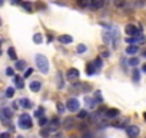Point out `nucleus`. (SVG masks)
Listing matches in <instances>:
<instances>
[{"label": "nucleus", "instance_id": "obj_13", "mask_svg": "<svg viewBox=\"0 0 146 138\" xmlns=\"http://www.w3.org/2000/svg\"><path fill=\"white\" fill-rule=\"evenodd\" d=\"M59 125H60V121H59V118H53V119L49 122V125H47V129H49V131H57Z\"/></svg>", "mask_w": 146, "mask_h": 138}, {"label": "nucleus", "instance_id": "obj_40", "mask_svg": "<svg viewBox=\"0 0 146 138\" xmlns=\"http://www.w3.org/2000/svg\"><path fill=\"white\" fill-rule=\"evenodd\" d=\"M6 75H7V76H13V75H15L13 68H7V69H6Z\"/></svg>", "mask_w": 146, "mask_h": 138}, {"label": "nucleus", "instance_id": "obj_3", "mask_svg": "<svg viewBox=\"0 0 146 138\" xmlns=\"http://www.w3.org/2000/svg\"><path fill=\"white\" fill-rule=\"evenodd\" d=\"M66 108H67V111H70V112H78L79 108H80L79 99H76V98H69L67 102H66Z\"/></svg>", "mask_w": 146, "mask_h": 138}, {"label": "nucleus", "instance_id": "obj_29", "mask_svg": "<svg viewBox=\"0 0 146 138\" xmlns=\"http://www.w3.org/2000/svg\"><path fill=\"white\" fill-rule=\"evenodd\" d=\"M56 79H57V88H59V89H62V88L64 86V84H63V79H62V74H60V72L57 74Z\"/></svg>", "mask_w": 146, "mask_h": 138}, {"label": "nucleus", "instance_id": "obj_41", "mask_svg": "<svg viewBox=\"0 0 146 138\" xmlns=\"http://www.w3.org/2000/svg\"><path fill=\"white\" fill-rule=\"evenodd\" d=\"M32 72H33V69H32V68H27L26 72H25V78H29V76L32 75Z\"/></svg>", "mask_w": 146, "mask_h": 138}, {"label": "nucleus", "instance_id": "obj_17", "mask_svg": "<svg viewBox=\"0 0 146 138\" xmlns=\"http://www.w3.org/2000/svg\"><path fill=\"white\" fill-rule=\"evenodd\" d=\"M59 42L67 45V43H72V42H73V38L69 36V35H62V36H59Z\"/></svg>", "mask_w": 146, "mask_h": 138}, {"label": "nucleus", "instance_id": "obj_31", "mask_svg": "<svg viewBox=\"0 0 146 138\" xmlns=\"http://www.w3.org/2000/svg\"><path fill=\"white\" fill-rule=\"evenodd\" d=\"M129 65L133 66V68H136V66L139 65V59H137V58H130V59H129Z\"/></svg>", "mask_w": 146, "mask_h": 138}, {"label": "nucleus", "instance_id": "obj_21", "mask_svg": "<svg viewBox=\"0 0 146 138\" xmlns=\"http://www.w3.org/2000/svg\"><path fill=\"white\" fill-rule=\"evenodd\" d=\"M7 55H9V58H10L12 60H17V55H16V50H15L13 48H9V49H7Z\"/></svg>", "mask_w": 146, "mask_h": 138}, {"label": "nucleus", "instance_id": "obj_48", "mask_svg": "<svg viewBox=\"0 0 146 138\" xmlns=\"http://www.w3.org/2000/svg\"><path fill=\"white\" fill-rule=\"evenodd\" d=\"M102 56H105V58H106V56H109V52H103V53L100 55V58H102Z\"/></svg>", "mask_w": 146, "mask_h": 138}, {"label": "nucleus", "instance_id": "obj_39", "mask_svg": "<svg viewBox=\"0 0 146 138\" xmlns=\"http://www.w3.org/2000/svg\"><path fill=\"white\" fill-rule=\"evenodd\" d=\"M82 138H95V135H93L90 131H86V132L82 135Z\"/></svg>", "mask_w": 146, "mask_h": 138}, {"label": "nucleus", "instance_id": "obj_5", "mask_svg": "<svg viewBox=\"0 0 146 138\" xmlns=\"http://www.w3.org/2000/svg\"><path fill=\"white\" fill-rule=\"evenodd\" d=\"M125 32H126V35H129V38L139 36V35H142V26L136 27V25H127L125 27Z\"/></svg>", "mask_w": 146, "mask_h": 138}, {"label": "nucleus", "instance_id": "obj_19", "mask_svg": "<svg viewBox=\"0 0 146 138\" xmlns=\"http://www.w3.org/2000/svg\"><path fill=\"white\" fill-rule=\"evenodd\" d=\"M92 65L96 68V71H98V69H102V65H103V62H102V58H96V59L92 62Z\"/></svg>", "mask_w": 146, "mask_h": 138}, {"label": "nucleus", "instance_id": "obj_14", "mask_svg": "<svg viewBox=\"0 0 146 138\" xmlns=\"http://www.w3.org/2000/svg\"><path fill=\"white\" fill-rule=\"evenodd\" d=\"M29 86H30V91H32V92H39L40 88H42V84H40L39 81H32Z\"/></svg>", "mask_w": 146, "mask_h": 138}, {"label": "nucleus", "instance_id": "obj_15", "mask_svg": "<svg viewBox=\"0 0 146 138\" xmlns=\"http://www.w3.org/2000/svg\"><path fill=\"white\" fill-rule=\"evenodd\" d=\"M137 52H139V46L137 45H130V46L126 48V53L127 55H136Z\"/></svg>", "mask_w": 146, "mask_h": 138}, {"label": "nucleus", "instance_id": "obj_46", "mask_svg": "<svg viewBox=\"0 0 146 138\" xmlns=\"http://www.w3.org/2000/svg\"><path fill=\"white\" fill-rule=\"evenodd\" d=\"M78 128H79V129H86V125H85V124H80Z\"/></svg>", "mask_w": 146, "mask_h": 138}, {"label": "nucleus", "instance_id": "obj_10", "mask_svg": "<svg viewBox=\"0 0 146 138\" xmlns=\"http://www.w3.org/2000/svg\"><path fill=\"white\" fill-rule=\"evenodd\" d=\"M103 6H105V0H90V5H89L92 10H99Z\"/></svg>", "mask_w": 146, "mask_h": 138}, {"label": "nucleus", "instance_id": "obj_33", "mask_svg": "<svg viewBox=\"0 0 146 138\" xmlns=\"http://www.w3.org/2000/svg\"><path fill=\"white\" fill-rule=\"evenodd\" d=\"M88 115H89V114H88V111H86V109H80V111H79V114H78V118H80V119H85Z\"/></svg>", "mask_w": 146, "mask_h": 138}, {"label": "nucleus", "instance_id": "obj_43", "mask_svg": "<svg viewBox=\"0 0 146 138\" xmlns=\"http://www.w3.org/2000/svg\"><path fill=\"white\" fill-rule=\"evenodd\" d=\"M0 138H12V137H10L9 132H2V134H0Z\"/></svg>", "mask_w": 146, "mask_h": 138}, {"label": "nucleus", "instance_id": "obj_18", "mask_svg": "<svg viewBox=\"0 0 146 138\" xmlns=\"http://www.w3.org/2000/svg\"><path fill=\"white\" fill-rule=\"evenodd\" d=\"M19 104H20L23 108H26V109L32 108V101H30V99H27V98H22V99L19 101Z\"/></svg>", "mask_w": 146, "mask_h": 138}, {"label": "nucleus", "instance_id": "obj_4", "mask_svg": "<svg viewBox=\"0 0 146 138\" xmlns=\"http://www.w3.org/2000/svg\"><path fill=\"white\" fill-rule=\"evenodd\" d=\"M13 118V111L10 108H2L0 109V121L3 124H7Z\"/></svg>", "mask_w": 146, "mask_h": 138}, {"label": "nucleus", "instance_id": "obj_45", "mask_svg": "<svg viewBox=\"0 0 146 138\" xmlns=\"http://www.w3.org/2000/svg\"><path fill=\"white\" fill-rule=\"evenodd\" d=\"M19 108V102H13V109H17Z\"/></svg>", "mask_w": 146, "mask_h": 138}, {"label": "nucleus", "instance_id": "obj_44", "mask_svg": "<svg viewBox=\"0 0 146 138\" xmlns=\"http://www.w3.org/2000/svg\"><path fill=\"white\" fill-rule=\"evenodd\" d=\"M10 3H12V5H19V3H22V2H20V0H10Z\"/></svg>", "mask_w": 146, "mask_h": 138}, {"label": "nucleus", "instance_id": "obj_20", "mask_svg": "<svg viewBox=\"0 0 146 138\" xmlns=\"http://www.w3.org/2000/svg\"><path fill=\"white\" fill-rule=\"evenodd\" d=\"M16 69L17 71H25L26 69V62L25 60H16Z\"/></svg>", "mask_w": 146, "mask_h": 138}, {"label": "nucleus", "instance_id": "obj_26", "mask_svg": "<svg viewBox=\"0 0 146 138\" xmlns=\"http://www.w3.org/2000/svg\"><path fill=\"white\" fill-rule=\"evenodd\" d=\"M20 5H22V6H23V9H25L26 12H29V13L33 10V7H32V3H29V2H22Z\"/></svg>", "mask_w": 146, "mask_h": 138}, {"label": "nucleus", "instance_id": "obj_47", "mask_svg": "<svg viewBox=\"0 0 146 138\" xmlns=\"http://www.w3.org/2000/svg\"><path fill=\"white\" fill-rule=\"evenodd\" d=\"M142 71L146 74V63H143V65H142Z\"/></svg>", "mask_w": 146, "mask_h": 138}, {"label": "nucleus", "instance_id": "obj_25", "mask_svg": "<svg viewBox=\"0 0 146 138\" xmlns=\"http://www.w3.org/2000/svg\"><path fill=\"white\" fill-rule=\"evenodd\" d=\"M76 3H78L79 7H89L90 0H76Z\"/></svg>", "mask_w": 146, "mask_h": 138}, {"label": "nucleus", "instance_id": "obj_22", "mask_svg": "<svg viewBox=\"0 0 146 138\" xmlns=\"http://www.w3.org/2000/svg\"><path fill=\"white\" fill-rule=\"evenodd\" d=\"M15 85H16V88L22 89V88L25 86V84H23V79H22L20 76H15Z\"/></svg>", "mask_w": 146, "mask_h": 138}, {"label": "nucleus", "instance_id": "obj_8", "mask_svg": "<svg viewBox=\"0 0 146 138\" xmlns=\"http://www.w3.org/2000/svg\"><path fill=\"white\" fill-rule=\"evenodd\" d=\"M119 115H120V111L116 109V108H108V109L105 111V114H103V117H105V118H109V119L117 118Z\"/></svg>", "mask_w": 146, "mask_h": 138}, {"label": "nucleus", "instance_id": "obj_42", "mask_svg": "<svg viewBox=\"0 0 146 138\" xmlns=\"http://www.w3.org/2000/svg\"><path fill=\"white\" fill-rule=\"evenodd\" d=\"M40 135H42V137H44V138H46V137H49V129H40Z\"/></svg>", "mask_w": 146, "mask_h": 138}, {"label": "nucleus", "instance_id": "obj_55", "mask_svg": "<svg viewBox=\"0 0 146 138\" xmlns=\"http://www.w3.org/2000/svg\"><path fill=\"white\" fill-rule=\"evenodd\" d=\"M0 25H2V22H0Z\"/></svg>", "mask_w": 146, "mask_h": 138}, {"label": "nucleus", "instance_id": "obj_36", "mask_svg": "<svg viewBox=\"0 0 146 138\" xmlns=\"http://www.w3.org/2000/svg\"><path fill=\"white\" fill-rule=\"evenodd\" d=\"M86 45H79L78 48H76V50H78V53H85L86 52Z\"/></svg>", "mask_w": 146, "mask_h": 138}, {"label": "nucleus", "instance_id": "obj_23", "mask_svg": "<svg viewBox=\"0 0 146 138\" xmlns=\"http://www.w3.org/2000/svg\"><path fill=\"white\" fill-rule=\"evenodd\" d=\"M86 74H88L89 76H90V75H95V74H96V68H95V66H93L92 63H89V65H88V68H86Z\"/></svg>", "mask_w": 146, "mask_h": 138}, {"label": "nucleus", "instance_id": "obj_35", "mask_svg": "<svg viewBox=\"0 0 146 138\" xmlns=\"http://www.w3.org/2000/svg\"><path fill=\"white\" fill-rule=\"evenodd\" d=\"M146 5V0H135V6L136 7H143Z\"/></svg>", "mask_w": 146, "mask_h": 138}, {"label": "nucleus", "instance_id": "obj_9", "mask_svg": "<svg viewBox=\"0 0 146 138\" xmlns=\"http://www.w3.org/2000/svg\"><path fill=\"white\" fill-rule=\"evenodd\" d=\"M126 132H127V135H129L130 138H136V137L139 135L140 129H139V127H136V125H129V127L126 128Z\"/></svg>", "mask_w": 146, "mask_h": 138}, {"label": "nucleus", "instance_id": "obj_50", "mask_svg": "<svg viewBox=\"0 0 146 138\" xmlns=\"http://www.w3.org/2000/svg\"><path fill=\"white\" fill-rule=\"evenodd\" d=\"M143 118H145V121H146V112H145V114H143Z\"/></svg>", "mask_w": 146, "mask_h": 138}, {"label": "nucleus", "instance_id": "obj_2", "mask_svg": "<svg viewBox=\"0 0 146 138\" xmlns=\"http://www.w3.org/2000/svg\"><path fill=\"white\" fill-rule=\"evenodd\" d=\"M32 125H33V122H32V118L29 114H22L19 117V127L22 129H30Z\"/></svg>", "mask_w": 146, "mask_h": 138}, {"label": "nucleus", "instance_id": "obj_27", "mask_svg": "<svg viewBox=\"0 0 146 138\" xmlns=\"http://www.w3.org/2000/svg\"><path fill=\"white\" fill-rule=\"evenodd\" d=\"M33 42H35V43H37V45H40V43L43 42V36H42L40 33L33 35Z\"/></svg>", "mask_w": 146, "mask_h": 138}, {"label": "nucleus", "instance_id": "obj_34", "mask_svg": "<svg viewBox=\"0 0 146 138\" xmlns=\"http://www.w3.org/2000/svg\"><path fill=\"white\" fill-rule=\"evenodd\" d=\"M132 75H133V79H135L136 82L140 79V72L137 71V69H133V74H132Z\"/></svg>", "mask_w": 146, "mask_h": 138}, {"label": "nucleus", "instance_id": "obj_37", "mask_svg": "<svg viewBox=\"0 0 146 138\" xmlns=\"http://www.w3.org/2000/svg\"><path fill=\"white\" fill-rule=\"evenodd\" d=\"M47 118H44V117H42V118H39V125L40 127H44V125H47Z\"/></svg>", "mask_w": 146, "mask_h": 138}, {"label": "nucleus", "instance_id": "obj_24", "mask_svg": "<svg viewBox=\"0 0 146 138\" xmlns=\"http://www.w3.org/2000/svg\"><path fill=\"white\" fill-rule=\"evenodd\" d=\"M112 2H113V5L116 6V7H125L127 3H126V0H112Z\"/></svg>", "mask_w": 146, "mask_h": 138}, {"label": "nucleus", "instance_id": "obj_28", "mask_svg": "<svg viewBox=\"0 0 146 138\" xmlns=\"http://www.w3.org/2000/svg\"><path fill=\"white\" fill-rule=\"evenodd\" d=\"M93 98L98 101V104H102V102H103V96H102V92H100V91H96L95 95H93Z\"/></svg>", "mask_w": 146, "mask_h": 138}, {"label": "nucleus", "instance_id": "obj_16", "mask_svg": "<svg viewBox=\"0 0 146 138\" xmlns=\"http://www.w3.org/2000/svg\"><path fill=\"white\" fill-rule=\"evenodd\" d=\"M85 102H86L88 108H90V109H93V108L96 107V104H98V101H96L95 98H89V96L85 98Z\"/></svg>", "mask_w": 146, "mask_h": 138}, {"label": "nucleus", "instance_id": "obj_1", "mask_svg": "<svg viewBox=\"0 0 146 138\" xmlns=\"http://www.w3.org/2000/svg\"><path fill=\"white\" fill-rule=\"evenodd\" d=\"M36 65L39 68V71L42 74H47L49 72V60L44 55H36Z\"/></svg>", "mask_w": 146, "mask_h": 138}, {"label": "nucleus", "instance_id": "obj_51", "mask_svg": "<svg viewBox=\"0 0 146 138\" xmlns=\"http://www.w3.org/2000/svg\"><path fill=\"white\" fill-rule=\"evenodd\" d=\"M143 56H145V58H146V50H143Z\"/></svg>", "mask_w": 146, "mask_h": 138}, {"label": "nucleus", "instance_id": "obj_7", "mask_svg": "<svg viewBox=\"0 0 146 138\" xmlns=\"http://www.w3.org/2000/svg\"><path fill=\"white\" fill-rule=\"evenodd\" d=\"M126 42H127V43H130V45H143V43L146 42V38H145V35H139V36L127 38V39H126Z\"/></svg>", "mask_w": 146, "mask_h": 138}, {"label": "nucleus", "instance_id": "obj_38", "mask_svg": "<svg viewBox=\"0 0 146 138\" xmlns=\"http://www.w3.org/2000/svg\"><path fill=\"white\" fill-rule=\"evenodd\" d=\"M56 107H57V111H59V114H63V112H64V109H66V108H64V105H63L62 102H59Z\"/></svg>", "mask_w": 146, "mask_h": 138}, {"label": "nucleus", "instance_id": "obj_52", "mask_svg": "<svg viewBox=\"0 0 146 138\" xmlns=\"http://www.w3.org/2000/svg\"><path fill=\"white\" fill-rule=\"evenodd\" d=\"M17 138H23V137H17Z\"/></svg>", "mask_w": 146, "mask_h": 138}, {"label": "nucleus", "instance_id": "obj_49", "mask_svg": "<svg viewBox=\"0 0 146 138\" xmlns=\"http://www.w3.org/2000/svg\"><path fill=\"white\" fill-rule=\"evenodd\" d=\"M3 3H5V0H0V6H3Z\"/></svg>", "mask_w": 146, "mask_h": 138}, {"label": "nucleus", "instance_id": "obj_6", "mask_svg": "<svg viewBox=\"0 0 146 138\" xmlns=\"http://www.w3.org/2000/svg\"><path fill=\"white\" fill-rule=\"evenodd\" d=\"M79 76H80L79 69H76V68H70V69H67V72H66V78H67V81H70V82H76V81L79 79Z\"/></svg>", "mask_w": 146, "mask_h": 138}, {"label": "nucleus", "instance_id": "obj_12", "mask_svg": "<svg viewBox=\"0 0 146 138\" xmlns=\"http://www.w3.org/2000/svg\"><path fill=\"white\" fill-rule=\"evenodd\" d=\"M63 127L66 128V129H72V128H75L76 127V121H75V118H66L64 121H63Z\"/></svg>", "mask_w": 146, "mask_h": 138}, {"label": "nucleus", "instance_id": "obj_54", "mask_svg": "<svg viewBox=\"0 0 146 138\" xmlns=\"http://www.w3.org/2000/svg\"><path fill=\"white\" fill-rule=\"evenodd\" d=\"M0 45H2V42H0Z\"/></svg>", "mask_w": 146, "mask_h": 138}, {"label": "nucleus", "instance_id": "obj_11", "mask_svg": "<svg viewBox=\"0 0 146 138\" xmlns=\"http://www.w3.org/2000/svg\"><path fill=\"white\" fill-rule=\"evenodd\" d=\"M72 89L80 91V92H88L90 89V85H88V84H75V85L72 86Z\"/></svg>", "mask_w": 146, "mask_h": 138}, {"label": "nucleus", "instance_id": "obj_32", "mask_svg": "<svg viewBox=\"0 0 146 138\" xmlns=\"http://www.w3.org/2000/svg\"><path fill=\"white\" fill-rule=\"evenodd\" d=\"M6 96H7V98H13V96H15V88H12V86L7 88V89H6Z\"/></svg>", "mask_w": 146, "mask_h": 138}, {"label": "nucleus", "instance_id": "obj_53", "mask_svg": "<svg viewBox=\"0 0 146 138\" xmlns=\"http://www.w3.org/2000/svg\"><path fill=\"white\" fill-rule=\"evenodd\" d=\"M0 55H2V52H0Z\"/></svg>", "mask_w": 146, "mask_h": 138}, {"label": "nucleus", "instance_id": "obj_30", "mask_svg": "<svg viewBox=\"0 0 146 138\" xmlns=\"http://www.w3.org/2000/svg\"><path fill=\"white\" fill-rule=\"evenodd\" d=\"M35 117L36 118H42V117H44V109L40 107V108H37L36 111H35Z\"/></svg>", "mask_w": 146, "mask_h": 138}]
</instances>
